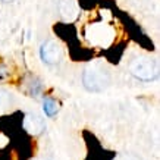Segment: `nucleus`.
<instances>
[{
  "label": "nucleus",
  "instance_id": "2",
  "mask_svg": "<svg viewBox=\"0 0 160 160\" xmlns=\"http://www.w3.org/2000/svg\"><path fill=\"white\" fill-rule=\"evenodd\" d=\"M129 72L138 81L151 82L157 78V66L150 58H137L129 63Z\"/></svg>",
  "mask_w": 160,
  "mask_h": 160
},
{
  "label": "nucleus",
  "instance_id": "4",
  "mask_svg": "<svg viewBox=\"0 0 160 160\" xmlns=\"http://www.w3.org/2000/svg\"><path fill=\"white\" fill-rule=\"evenodd\" d=\"M40 58L47 65H58L63 58L62 46L54 40H46L40 49Z\"/></svg>",
  "mask_w": 160,
  "mask_h": 160
},
{
  "label": "nucleus",
  "instance_id": "5",
  "mask_svg": "<svg viewBox=\"0 0 160 160\" xmlns=\"http://www.w3.org/2000/svg\"><path fill=\"white\" fill-rule=\"evenodd\" d=\"M24 128L29 134H40V132L44 131L46 128V123H44V119L37 113H28L24 119Z\"/></svg>",
  "mask_w": 160,
  "mask_h": 160
},
{
  "label": "nucleus",
  "instance_id": "8",
  "mask_svg": "<svg viewBox=\"0 0 160 160\" xmlns=\"http://www.w3.org/2000/svg\"><path fill=\"white\" fill-rule=\"evenodd\" d=\"M40 91H41V84H40V81L34 79V81L31 82V85H29V94H31L32 97H35V96L40 94Z\"/></svg>",
  "mask_w": 160,
  "mask_h": 160
},
{
  "label": "nucleus",
  "instance_id": "10",
  "mask_svg": "<svg viewBox=\"0 0 160 160\" xmlns=\"http://www.w3.org/2000/svg\"><path fill=\"white\" fill-rule=\"evenodd\" d=\"M32 160H49V159H44V157H35V159H32Z\"/></svg>",
  "mask_w": 160,
  "mask_h": 160
},
{
  "label": "nucleus",
  "instance_id": "3",
  "mask_svg": "<svg viewBox=\"0 0 160 160\" xmlns=\"http://www.w3.org/2000/svg\"><path fill=\"white\" fill-rule=\"evenodd\" d=\"M85 37L91 41L92 46L107 47L115 37V31L107 24H91L85 29Z\"/></svg>",
  "mask_w": 160,
  "mask_h": 160
},
{
  "label": "nucleus",
  "instance_id": "7",
  "mask_svg": "<svg viewBox=\"0 0 160 160\" xmlns=\"http://www.w3.org/2000/svg\"><path fill=\"white\" fill-rule=\"evenodd\" d=\"M9 103H10V96L6 91L0 90V110L6 109V107L9 106Z\"/></svg>",
  "mask_w": 160,
  "mask_h": 160
},
{
  "label": "nucleus",
  "instance_id": "6",
  "mask_svg": "<svg viewBox=\"0 0 160 160\" xmlns=\"http://www.w3.org/2000/svg\"><path fill=\"white\" fill-rule=\"evenodd\" d=\"M43 110L46 113V116L53 118L59 112V103L52 97H44L43 100Z\"/></svg>",
  "mask_w": 160,
  "mask_h": 160
},
{
  "label": "nucleus",
  "instance_id": "9",
  "mask_svg": "<svg viewBox=\"0 0 160 160\" xmlns=\"http://www.w3.org/2000/svg\"><path fill=\"white\" fill-rule=\"evenodd\" d=\"M8 73H9L8 66L3 65V63H0V79H2V78H5V77H8Z\"/></svg>",
  "mask_w": 160,
  "mask_h": 160
},
{
  "label": "nucleus",
  "instance_id": "1",
  "mask_svg": "<svg viewBox=\"0 0 160 160\" xmlns=\"http://www.w3.org/2000/svg\"><path fill=\"white\" fill-rule=\"evenodd\" d=\"M84 88L90 92H102L110 84V75L102 65H90L82 72Z\"/></svg>",
  "mask_w": 160,
  "mask_h": 160
}]
</instances>
